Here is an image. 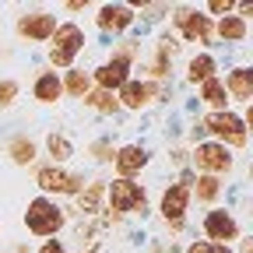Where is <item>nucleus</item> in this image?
I'll return each instance as SVG.
<instances>
[{
  "mask_svg": "<svg viewBox=\"0 0 253 253\" xmlns=\"http://www.w3.org/2000/svg\"><path fill=\"white\" fill-rule=\"evenodd\" d=\"M53 46H49V63L56 71H71L74 67V60H78V53L84 49V28L81 25H74V21H63V25H56V32H53Z\"/></svg>",
  "mask_w": 253,
  "mask_h": 253,
  "instance_id": "nucleus-1",
  "label": "nucleus"
},
{
  "mask_svg": "<svg viewBox=\"0 0 253 253\" xmlns=\"http://www.w3.org/2000/svg\"><path fill=\"white\" fill-rule=\"evenodd\" d=\"M63 221H67V214L53 197H36L25 208V229L32 236H56L63 229Z\"/></svg>",
  "mask_w": 253,
  "mask_h": 253,
  "instance_id": "nucleus-2",
  "label": "nucleus"
},
{
  "mask_svg": "<svg viewBox=\"0 0 253 253\" xmlns=\"http://www.w3.org/2000/svg\"><path fill=\"white\" fill-rule=\"evenodd\" d=\"M190 162H194V169L201 176H225L236 166V155L218 141H204V144H197L190 151Z\"/></svg>",
  "mask_w": 253,
  "mask_h": 253,
  "instance_id": "nucleus-3",
  "label": "nucleus"
},
{
  "mask_svg": "<svg viewBox=\"0 0 253 253\" xmlns=\"http://www.w3.org/2000/svg\"><path fill=\"white\" fill-rule=\"evenodd\" d=\"M204 130L218 141V144H225L229 151L232 148H246V123H243V116H236V113H211L204 123Z\"/></svg>",
  "mask_w": 253,
  "mask_h": 253,
  "instance_id": "nucleus-4",
  "label": "nucleus"
},
{
  "mask_svg": "<svg viewBox=\"0 0 253 253\" xmlns=\"http://www.w3.org/2000/svg\"><path fill=\"white\" fill-rule=\"evenodd\" d=\"M106 201H109V211H116V214L144 211L148 190L141 183H134V179H109L106 183Z\"/></svg>",
  "mask_w": 253,
  "mask_h": 253,
  "instance_id": "nucleus-5",
  "label": "nucleus"
},
{
  "mask_svg": "<svg viewBox=\"0 0 253 253\" xmlns=\"http://www.w3.org/2000/svg\"><path fill=\"white\" fill-rule=\"evenodd\" d=\"M172 21H176L179 36H183L186 42L208 46V42L214 39V21H211L204 11H197V7H176V11H172Z\"/></svg>",
  "mask_w": 253,
  "mask_h": 253,
  "instance_id": "nucleus-6",
  "label": "nucleus"
},
{
  "mask_svg": "<svg viewBox=\"0 0 253 253\" xmlns=\"http://www.w3.org/2000/svg\"><path fill=\"white\" fill-rule=\"evenodd\" d=\"M169 95V88L166 84H151V81H126L120 91H116V102H120V109H130V113H141V109H148L155 99H166Z\"/></svg>",
  "mask_w": 253,
  "mask_h": 253,
  "instance_id": "nucleus-7",
  "label": "nucleus"
},
{
  "mask_svg": "<svg viewBox=\"0 0 253 253\" xmlns=\"http://www.w3.org/2000/svg\"><path fill=\"white\" fill-rule=\"evenodd\" d=\"M36 183H39V190H46V194L78 197V190L84 186V176H78V172H67L63 166H42V169L36 172Z\"/></svg>",
  "mask_w": 253,
  "mask_h": 253,
  "instance_id": "nucleus-8",
  "label": "nucleus"
},
{
  "mask_svg": "<svg viewBox=\"0 0 253 253\" xmlns=\"http://www.w3.org/2000/svg\"><path fill=\"white\" fill-rule=\"evenodd\" d=\"M130 71H134V63L113 53L109 60H102L99 67L91 71V81L99 84L102 91H113V95H116V91H120V88H123L126 81H130Z\"/></svg>",
  "mask_w": 253,
  "mask_h": 253,
  "instance_id": "nucleus-9",
  "label": "nucleus"
},
{
  "mask_svg": "<svg viewBox=\"0 0 253 253\" xmlns=\"http://www.w3.org/2000/svg\"><path fill=\"white\" fill-rule=\"evenodd\" d=\"M204 236H208V243L214 239V246L236 243V239H239V221H236V214L225 211V208L208 211V214H204Z\"/></svg>",
  "mask_w": 253,
  "mask_h": 253,
  "instance_id": "nucleus-10",
  "label": "nucleus"
},
{
  "mask_svg": "<svg viewBox=\"0 0 253 253\" xmlns=\"http://www.w3.org/2000/svg\"><path fill=\"white\" fill-rule=\"evenodd\" d=\"M14 28H18V39H25V42H46L56 32V14H49V11H25Z\"/></svg>",
  "mask_w": 253,
  "mask_h": 253,
  "instance_id": "nucleus-11",
  "label": "nucleus"
},
{
  "mask_svg": "<svg viewBox=\"0 0 253 253\" xmlns=\"http://www.w3.org/2000/svg\"><path fill=\"white\" fill-rule=\"evenodd\" d=\"M113 166H116V179H134L148 166V148L144 144H123V148H116Z\"/></svg>",
  "mask_w": 253,
  "mask_h": 253,
  "instance_id": "nucleus-12",
  "label": "nucleus"
},
{
  "mask_svg": "<svg viewBox=\"0 0 253 253\" xmlns=\"http://www.w3.org/2000/svg\"><path fill=\"white\" fill-rule=\"evenodd\" d=\"M186 208H190V186L169 183L166 194H162V201H158V211H162V218L169 221V225H172V221H183Z\"/></svg>",
  "mask_w": 253,
  "mask_h": 253,
  "instance_id": "nucleus-13",
  "label": "nucleus"
},
{
  "mask_svg": "<svg viewBox=\"0 0 253 253\" xmlns=\"http://www.w3.org/2000/svg\"><path fill=\"white\" fill-rule=\"evenodd\" d=\"M134 7L130 4H102L99 7V14H95V21H99V28L102 32H126L134 25Z\"/></svg>",
  "mask_w": 253,
  "mask_h": 253,
  "instance_id": "nucleus-14",
  "label": "nucleus"
},
{
  "mask_svg": "<svg viewBox=\"0 0 253 253\" xmlns=\"http://www.w3.org/2000/svg\"><path fill=\"white\" fill-rule=\"evenodd\" d=\"M221 84H225V91H229V102H232V99H236V102H250V99H253V71L243 67V63H239V67H232Z\"/></svg>",
  "mask_w": 253,
  "mask_h": 253,
  "instance_id": "nucleus-15",
  "label": "nucleus"
},
{
  "mask_svg": "<svg viewBox=\"0 0 253 253\" xmlns=\"http://www.w3.org/2000/svg\"><path fill=\"white\" fill-rule=\"evenodd\" d=\"M63 95V84H60V74L56 71H42L36 81H32V99L42 102V106H53Z\"/></svg>",
  "mask_w": 253,
  "mask_h": 253,
  "instance_id": "nucleus-16",
  "label": "nucleus"
},
{
  "mask_svg": "<svg viewBox=\"0 0 253 253\" xmlns=\"http://www.w3.org/2000/svg\"><path fill=\"white\" fill-rule=\"evenodd\" d=\"M102 201H106V179H84V186L78 190V211L95 214L102 211Z\"/></svg>",
  "mask_w": 253,
  "mask_h": 253,
  "instance_id": "nucleus-17",
  "label": "nucleus"
},
{
  "mask_svg": "<svg viewBox=\"0 0 253 253\" xmlns=\"http://www.w3.org/2000/svg\"><path fill=\"white\" fill-rule=\"evenodd\" d=\"M214 71H218V60L211 53H197V56H190V63H186V81L190 84H204L208 78H214Z\"/></svg>",
  "mask_w": 253,
  "mask_h": 253,
  "instance_id": "nucleus-18",
  "label": "nucleus"
},
{
  "mask_svg": "<svg viewBox=\"0 0 253 253\" xmlns=\"http://www.w3.org/2000/svg\"><path fill=\"white\" fill-rule=\"evenodd\" d=\"M246 32H250V25L239 14H225V18L214 25V36L221 42H246Z\"/></svg>",
  "mask_w": 253,
  "mask_h": 253,
  "instance_id": "nucleus-19",
  "label": "nucleus"
},
{
  "mask_svg": "<svg viewBox=\"0 0 253 253\" xmlns=\"http://www.w3.org/2000/svg\"><path fill=\"white\" fill-rule=\"evenodd\" d=\"M201 102L211 106L214 113H225L229 109V91H225V84H221V78H208L201 84Z\"/></svg>",
  "mask_w": 253,
  "mask_h": 253,
  "instance_id": "nucleus-20",
  "label": "nucleus"
},
{
  "mask_svg": "<svg viewBox=\"0 0 253 253\" xmlns=\"http://www.w3.org/2000/svg\"><path fill=\"white\" fill-rule=\"evenodd\" d=\"M190 197H197L201 204H214L221 197V179L218 176H194V183H190Z\"/></svg>",
  "mask_w": 253,
  "mask_h": 253,
  "instance_id": "nucleus-21",
  "label": "nucleus"
},
{
  "mask_svg": "<svg viewBox=\"0 0 253 253\" xmlns=\"http://www.w3.org/2000/svg\"><path fill=\"white\" fill-rule=\"evenodd\" d=\"M7 155H11L14 166H32V162H36V141L25 137V134H18V137L7 141Z\"/></svg>",
  "mask_w": 253,
  "mask_h": 253,
  "instance_id": "nucleus-22",
  "label": "nucleus"
},
{
  "mask_svg": "<svg viewBox=\"0 0 253 253\" xmlns=\"http://www.w3.org/2000/svg\"><path fill=\"white\" fill-rule=\"evenodd\" d=\"M60 84H63V91H71L74 99H84V95L91 91V74H88V71L71 67V71H67V78H60Z\"/></svg>",
  "mask_w": 253,
  "mask_h": 253,
  "instance_id": "nucleus-23",
  "label": "nucleus"
},
{
  "mask_svg": "<svg viewBox=\"0 0 253 253\" xmlns=\"http://www.w3.org/2000/svg\"><path fill=\"white\" fill-rule=\"evenodd\" d=\"M46 151H49V158H53V166H63L67 158L74 155V144H71V137H63V134H49L46 137Z\"/></svg>",
  "mask_w": 253,
  "mask_h": 253,
  "instance_id": "nucleus-24",
  "label": "nucleus"
},
{
  "mask_svg": "<svg viewBox=\"0 0 253 253\" xmlns=\"http://www.w3.org/2000/svg\"><path fill=\"white\" fill-rule=\"evenodd\" d=\"M84 106H88V109H95V113H116V109H120L116 95H113V91H102V88L88 91V95H84Z\"/></svg>",
  "mask_w": 253,
  "mask_h": 253,
  "instance_id": "nucleus-25",
  "label": "nucleus"
},
{
  "mask_svg": "<svg viewBox=\"0 0 253 253\" xmlns=\"http://www.w3.org/2000/svg\"><path fill=\"white\" fill-rule=\"evenodd\" d=\"M88 155L95 158V162H113V155H116V148H113V141H91L88 144Z\"/></svg>",
  "mask_w": 253,
  "mask_h": 253,
  "instance_id": "nucleus-26",
  "label": "nucleus"
},
{
  "mask_svg": "<svg viewBox=\"0 0 253 253\" xmlns=\"http://www.w3.org/2000/svg\"><path fill=\"white\" fill-rule=\"evenodd\" d=\"M169 71H172V60L155 56V60L148 63V78H155V81H166V78H169ZM155 81H151V84H155Z\"/></svg>",
  "mask_w": 253,
  "mask_h": 253,
  "instance_id": "nucleus-27",
  "label": "nucleus"
},
{
  "mask_svg": "<svg viewBox=\"0 0 253 253\" xmlns=\"http://www.w3.org/2000/svg\"><path fill=\"white\" fill-rule=\"evenodd\" d=\"M14 99H18V81L4 78V81H0V109H7V106H14Z\"/></svg>",
  "mask_w": 253,
  "mask_h": 253,
  "instance_id": "nucleus-28",
  "label": "nucleus"
},
{
  "mask_svg": "<svg viewBox=\"0 0 253 253\" xmlns=\"http://www.w3.org/2000/svg\"><path fill=\"white\" fill-rule=\"evenodd\" d=\"M141 11H144L148 21H158L162 14H169V4H141Z\"/></svg>",
  "mask_w": 253,
  "mask_h": 253,
  "instance_id": "nucleus-29",
  "label": "nucleus"
},
{
  "mask_svg": "<svg viewBox=\"0 0 253 253\" xmlns=\"http://www.w3.org/2000/svg\"><path fill=\"white\" fill-rule=\"evenodd\" d=\"M232 7H236L232 0H211V4H208V11H211V14H221V18H225ZM211 14H208V18H211Z\"/></svg>",
  "mask_w": 253,
  "mask_h": 253,
  "instance_id": "nucleus-30",
  "label": "nucleus"
},
{
  "mask_svg": "<svg viewBox=\"0 0 253 253\" xmlns=\"http://www.w3.org/2000/svg\"><path fill=\"white\" fill-rule=\"evenodd\" d=\"M186 253H211V243L208 239H194V243L186 246Z\"/></svg>",
  "mask_w": 253,
  "mask_h": 253,
  "instance_id": "nucleus-31",
  "label": "nucleus"
},
{
  "mask_svg": "<svg viewBox=\"0 0 253 253\" xmlns=\"http://www.w3.org/2000/svg\"><path fill=\"white\" fill-rule=\"evenodd\" d=\"M39 253H67V250H63V243L60 239H49V243H42V250Z\"/></svg>",
  "mask_w": 253,
  "mask_h": 253,
  "instance_id": "nucleus-32",
  "label": "nucleus"
},
{
  "mask_svg": "<svg viewBox=\"0 0 253 253\" xmlns=\"http://www.w3.org/2000/svg\"><path fill=\"white\" fill-rule=\"evenodd\" d=\"M120 221H123V214H116V211H109V208H106V214H102V225H120Z\"/></svg>",
  "mask_w": 253,
  "mask_h": 253,
  "instance_id": "nucleus-33",
  "label": "nucleus"
},
{
  "mask_svg": "<svg viewBox=\"0 0 253 253\" xmlns=\"http://www.w3.org/2000/svg\"><path fill=\"white\" fill-rule=\"evenodd\" d=\"M67 11H84V0H71V4H63Z\"/></svg>",
  "mask_w": 253,
  "mask_h": 253,
  "instance_id": "nucleus-34",
  "label": "nucleus"
},
{
  "mask_svg": "<svg viewBox=\"0 0 253 253\" xmlns=\"http://www.w3.org/2000/svg\"><path fill=\"white\" fill-rule=\"evenodd\" d=\"M239 253H253V239H243L239 243Z\"/></svg>",
  "mask_w": 253,
  "mask_h": 253,
  "instance_id": "nucleus-35",
  "label": "nucleus"
},
{
  "mask_svg": "<svg viewBox=\"0 0 253 253\" xmlns=\"http://www.w3.org/2000/svg\"><path fill=\"white\" fill-rule=\"evenodd\" d=\"M211 253H232V250H229V246H214V243H211Z\"/></svg>",
  "mask_w": 253,
  "mask_h": 253,
  "instance_id": "nucleus-36",
  "label": "nucleus"
}]
</instances>
